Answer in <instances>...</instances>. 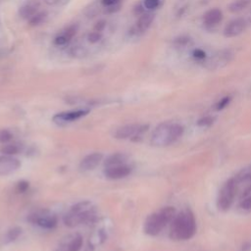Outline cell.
<instances>
[{"label":"cell","instance_id":"6da1fadb","mask_svg":"<svg viewBox=\"0 0 251 251\" xmlns=\"http://www.w3.org/2000/svg\"><path fill=\"white\" fill-rule=\"evenodd\" d=\"M196 231V223L191 211L184 210L173 219L170 236L175 240L191 238Z\"/></svg>","mask_w":251,"mask_h":251},{"label":"cell","instance_id":"7a4b0ae2","mask_svg":"<svg viewBox=\"0 0 251 251\" xmlns=\"http://www.w3.org/2000/svg\"><path fill=\"white\" fill-rule=\"evenodd\" d=\"M95 217V209L90 201H83L73 206L64 216V224L69 228H75L80 225L92 221Z\"/></svg>","mask_w":251,"mask_h":251},{"label":"cell","instance_id":"3957f363","mask_svg":"<svg viewBox=\"0 0 251 251\" xmlns=\"http://www.w3.org/2000/svg\"><path fill=\"white\" fill-rule=\"evenodd\" d=\"M183 133V128L181 125L164 123L154 130L151 142L155 146H167L181 137Z\"/></svg>","mask_w":251,"mask_h":251},{"label":"cell","instance_id":"277c9868","mask_svg":"<svg viewBox=\"0 0 251 251\" xmlns=\"http://www.w3.org/2000/svg\"><path fill=\"white\" fill-rule=\"evenodd\" d=\"M175 216L176 211L173 207H165L151 214L144 223V232L149 235H157L168 223L173 221Z\"/></svg>","mask_w":251,"mask_h":251},{"label":"cell","instance_id":"5b68a950","mask_svg":"<svg viewBox=\"0 0 251 251\" xmlns=\"http://www.w3.org/2000/svg\"><path fill=\"white\" fill-rule=\"evenodd\" d=\"M32 224L44 228H54L58 224V219L55 214L48 210H40L34 212L28 219Z\"/></svg>","mask_w":251,"mask_h":251},{"label":"cell","instance_id":"8992f818","mask_svg":"<svg viewBox=\"0 0 251 251\" xmlns=\"http://www.w3.org/2000/svg\"><path fill=\"white\" fill-rule=\"evenodd\" d=\"M236 193V182L234 180L228 181L225 185L222 187L219 198H218V207L219 209L226 211L232 204L234 195Z\"/></svg>","mask_w":251,"mask_h":251},{"label":"cell","instance_id":"52a82bcc","mask_svg":"<svg viewBox=\"0 0 251 251\" xmlns=\"http://www.w3.org/2000/svg\"><path fill=\"white\" fill-rule=\"evenodd\" d=\"M21 167V162L11 155L0 156V176H8Z\"/></svg>","mask_w":251,"mask_h":251},{"label":"cell","instance_id":"ba28073f","mask_svg":"<svg viewBox=\"0 0 251 251\" xmlns=\"http://www.w3.org/2000/svg\"><path fill=\"white\" fill-rule=\"evenodd\" d=\"M147 127L139 125H127L119 128L115 132V137L118 139H128L138 137L146 131Z\"/></svg>","mask_w":251,"mask_h":251},{"label":"cell","instance_id":"9c48e42d","mask_svg":"<svg viewBox=\"0 0 251 251\" xmlns=\"http://www.w3.org/2000/svg\"><path fill=\"white\" fill-rule=\"evenodd\" d=\"M90 111L86 109H80V110H74V111H68V112H62L53 117L54 123L58 125H63L67 123L74 122L76 120L81 119L82 117L86 116Z\"/></svg>","mask_w":251,"mask_h":251},{"label":"cell","instance_id":"30bf717a","mask_svg":"<svg viewBox=\"0 0 251 251\" xmlns=\"http://www.w3.org/2000/svg\"><path fill=\"white\" fill-rule=\"evenodd\" d=\"M246 28H247V23L244 19L242 18L234 19L226 26L224 30V35L226 38H235L241 35L246 30Z\"/></svg>","mask_w":251,"mask_h":251},{"label":"cell","instance_id":"8fae6325","mask_svg":"<svg viewBox=\"0 0 251 251\" xmlns=\"http://www.w3.org/2000/svg\"><path fill=\"white\" fill-rule=\"evenodd\" d=\"M132 173V168L127 164L107 167L104 171V175L109 180H120L128 177Z\"/></svg>","mask_w":251,"mask_h":251},{"label":"cell","instance_id":"7c38bea8","mask_svg":"<svg viewBox=\"0 0 251 251\" xmlns=\"http://www.w3.org/2000/svg\"><path fill=\"white\" fill-rule=\"evenodd\" d=\"M83 243L82 235L75 234L63 241L56 251H80L83 247Z\"/></svg>","mask_w":251,"mask_h":251},{"label":"cell","instance_id":"4fadbf2b","mask_svg":"<svg viewBox=\"0 0 251 251\" xmlns=\"http://www.w3.org/2000/svg\"><path fill=\"white\" fill-rule=\"evenodd\" d=\"M102 158H103V155L101 153L90 154L82 160V162L80 164V168L83 171L93 170L100 164V162L102 161Z\"/></svg>","mask_w":251,"mask_h":251},{"label":"cell","instance_id":"5bb4252c","mask_svg":"<svg viewBox=\"0 0 251 251\" xmlns=\"http://www.w3.org/2000/svg\"><path fill=\"white\" fill-rule=\"evenodd\" d=\"M78 27L77 26H70L68 27L63 33H61L59 36H57L54 40V43L56 46H65L67 45L77 34Z\"/></svg>","mask_w":251,"mask_h":251},{"label":"cell","instance_id":"9a60e30c","mask_svg":"<svg viewBox=\"0 0 251 251\" xmlns=\"http://www.w3.org/2000/svg\"><path fill=\"white\" fill-rule=\"evenodd\" d=\"M223 19V13L219 9H211L204 15V24L209 27L218 25Z\"/></svg>","mask_w":251,"mask_h":251},{"label":"cell","instance_id":"2e32d148","mask_svg":"<svg viewBox=\"0 0 251 251\" xmlns=\"http://www.w3.org/2000/svg\"><path fill=\"white\" fill-rule=\"evenodd\" d=\"M39 8H40L39 2L32 1L22 6L19 11V14L23 19H31L39 12Z\"/></svg>","mask_w":251,"mask_h":251},{"label":"cell","instance_id":"e0dca14e","mask_svg":"<svg viewBox=\"0 0 251 251\" xmlns=\"http://www.w3.org/2000/svg\"><path fill=\"white\" fill-rule=\"evenodd\" d=\"M154 20V15L152 13H145L141 15L136 25V32L137 33H143L145 32L152 24Z\"/></svg>","mask_w":251,"mask_h":251},{"label":"cell","instance_id":"ac0fdd59","mask_svg":"<svg viewBox=\"0 0 251 251\" xmlns=\"http://www.w3.org/2000/svg\"><path fill=\"white\" fill-rule=\"evenodd\" d=\"M229 53L228 52H220L219 54L215 55V57L211 58L209 61V64L211 65V68H219L223 65H226L229 61Z\"/></svg>","mask_w":251,"mask_h":251},{"label":"cell","instance_id":"d6986e66","mask_svg":"<svg viewBox=\"0 0 251 251\" xmlns=\"http://www.w3.org/2000/svg\"><path fill=\"white\" fill-rule=\"evenodd\" d=\"M126 160L127 157L125 154L123 153H116L111 155L110 157H108L105 161V168L107 167H112V166H117V165H122V164H126Z\"/></svg>","mask_w":251,"mask_h":251},{"label":"cell","instance_id":"ffe728a7","mask_svg":"<svg viewBox=\"0 0 251 251\" xmlns=\"http://www.w3.org/2000/svg\"><path fill=\"white\" fill-rule=\"evenodd\" d=\"M23 145L20 143H7L4 144L1 148H0V151H1L5 155H15L18 154L22 151Z\"/></svg>","mask_w":251,"mask_h":251},{"label":"cell","instance_id":"44dd1931","mask_svg":"<svg viewBox=\"0 0 251 251\" xmlns=\"http://www.w3.org/2000/svg\"><path fill=\"white\" fill-rule=\"evenodd\" d=\"M250 3H251V0H235V1L229 4L228 10L231 13H237L247 8Z\"/></svg>","mask_w":251,"mask_h":251},{"label":"cell","instance_id":"7402d4cb","mask_svg":"<svg viewBox=\"0 0 251 251\" xmlns=\"http://www.w3.org/2000/svg\"><path fill=\"white\" fill-rule=\"evenodd\" d=\"M46 17H47V14L46 12L37 13L33 18L30 19V25L31 26H39L46 21Z\"/></svg>","mask_w":251,"mask_h":251},{"label":"cell","instance_id":"603a6c76","mask_svg":"<svg viewBox=\"0 0 251 251\" xmlns=\"http://www.w3.org/2000/svg\"><path fill=\"white\" fill-rule=\"evenodd\" d=\"M12 139V134L8 130L0 131V142L6 143Z\"/></svg>","mask_w":251,"mask_h":251},{"label":"cell","instance_id":"cb8c5ba5","mask_svg":"<svg viewBox=\"0 0 251 251\" xmlns=\"http://www.w3.org/2000/svg\"><path fill=\"white\" fill-rule=\"evenodd\" d=\"M160 5V0H144V7L148 10H154Z\"/></svg>","mask_w":251,"mask_h":251},{"label":"cell","instance_id":"d4e9b609","mask_svg":"<svg viewBox=\"0 0 251 251\" xmlns=\"http://www.w3.org/2000/svg\"><path fill=\"white\" fill-rule=\"evenodd\" d=\"M71 0H46V4L50 6H65Z\"/></svg>","mask_w":251,"mask_h":251},{"label":"cell","instance_id":"484cf974","mask_svg":"<svg viewBox=\"0 0 251 251\" xmlns=\"http://www.w3.org/2000/svg\"><path fill=\"white\" fill-rule=\"evenodd\" d=\"M20 233H21V228H12V229L8 232V234H7V239H8L9 241H13V240H15V239L20 235Z\"/></svg>","mask_w":251,"mask_h":251},{"label":"cell","instance_id":"4316f807","mask_svg":"<svg viewBox=\"0 0 251 251\" xmlns=\"http://www.w3.org/2000/svg\"><path fill=\"white\" fill-rule=\"evenodd\" d=\"M89 42L91 44H96L101 40V35L98 32H93L89 35Z\"/></svg>","mask_w":251,"mask_h":251},{"label":"cell","instance_id":"83f0119b","mask_svg":"<svg viewBox=\"0 0 251 251\" xmlns=\"http://www.w3.org/2000/svg\"><path fill=\"white\" fill-rule=\"evenodd\" d=\"M213 121H214V119L212 117H205V118H202L198 121V125L201 126V127L211 126L213 124Z\"/></svg>","mask_w":251,"mask_h":251},{"label":"cell","instance_id":"f1b7e54d","mask_svg":"<svg viewBox=\"0 0 251 251\" xmlns=\"http://www.w3.org/2000/svg\"><path fill=\"white\" fill-rule=\"evenodd\" d=\"M240 206L244 210H251V195L243 199L240 203Z\"/></svg>","mask_w":251,"mask_h":251},{"label":"cell","instance_id":"f546056e","mask_svg":"<svg viewBox=\"0 0 251 251\" xmlns=\"http://www.w3.org/2000/svg\"><path fill=\"white\" fill-rule=\"evenodd\" d=\"M193 57L197 60H204L206 57V53L202 49H195L193 51Z\"/></svg>","mask_w":251,"mask_h":251},{"label":"cell","instance_id":"4dcf8cb0","mask_svg":"<svg viewBox=\"0 0 251 251\" xmlns=\"http://www.w3.org/2000/svg\"><path fill=\"white\" fill-rule=\"evenodd\" d=\"M229 100H230V98H229L228 96L224 97L223 99H221V100L218 102V104H217V109H218V110L224 109L226 106H228V104L229 103Z\"/></svg>","mask_w":251,"mask_h":251},{"label":"cell","instance_id":"1f68e13d","mask_svg":"<svg viewBox=\"0 0 251 251\" xmlns=\"http://www.w3.org/2000/svg\"><path fill=\"white\" fill-rule=\"evenodd\" d=\"M29 188V183L28 182H25V181H22L18 183L17 185V189L18 191L20 192H25L27 189Z\"/></svg>","mask_w":251,"mask_h":251},{"label":"cell","instance_id":"d6a6232c","mask_svg":"<svg viewBox=\"0 0 251 251\" xmlns=\"http://www.w3.org/2000/svg\"><path fill=\"white\" fill-rule=\"evenodd\" d=\"M105 26H106V23H105L104 21H100V22H98V23L96 24V26L94 27V30H95V32L100 33V32H102V31L104 30Z\"/></svg>","mask_w":251,"mask_h":251},{"label":"cell","instance_id":"836d02e7","mask_svg":"<svg viewBox=\"0 0 251 251\" xmlns=\"http://www.w3.org/2000/svg\"><path fill=\"white\" fill-rule=\"evenodd\" d=\"M87 53V51L83 48V47H75L73 49V55H85Z\"/></svg>","mask_w":251,"mask_h":251},{"label":"cell","instance_id":"e575fe53","mask_svg":"<svg viewBox=\"0 0 251 251\" xmlns=\"http://www.w3.org/2000/svg\"><path fill=\"white\" fill-rule=\"evenodd\" d=\"M101 2L104 6L108 7V6H111V5H114V4L118 3L119 0H101Z\"/></svg>","mask_w":251,"mask_h":251},{"label":"cell","instance_id":"d590c367","mask_svg":"<svg viewBox=\"0 0 251 251\" xmlns=\"http://www.w3.org/2000/svg\"><path fill=\"white\" fill-rule=\"evenodd\" d=\"M242 251H251V241L246 242V243L242 246Z\"/></svg>","mask_w":251,"mask_h":251}]
</instances>
